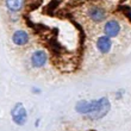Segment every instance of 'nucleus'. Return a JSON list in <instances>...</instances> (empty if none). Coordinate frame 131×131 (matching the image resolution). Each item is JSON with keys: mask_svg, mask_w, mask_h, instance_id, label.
I'll return each instance as SVG.
<instances>
[{"mask_svg": "<svg viewBox=\"0 0 131 131\" xmlns=\"http://www.w3.org/2000/svg\"><path fill=\"white\" fill-rule=\"evenodd\" d=\"M104 100V96L103 98H99V99H95V100H80L77 101L76 105H75V111L80 114H84V116L91 117L92 114H94L98 108L100 107L101 103Z\"/></svg>", "mask_w": 131, "mask_h": 131, "instance_id": "obj_1", "label": "nucleus"}, {"mask_svg": "<svg viewBox=\"0 0 131 131\" xmlns=\"http://www.w3.org/2000/svg\"><path fill=\"white\" fill-rule=\"evenodd\" d=\"M11 118L13 120V123L23 126L27 122V112L24 107V105L22 103H17L13 105V107L11 110Z\"/></svg>", "mask_w": 131, "mask_h": 131, "instance_id": "obj_2", "label": "nucleus"}, {"mask_svg": "<svg viewBox=\"0 0 131 131\" xmlns=\"http://www.w3.org/2000/svg\"><path fill=\"white\" fill-rule=\"evenodd\" d=\"M48 62V54L44 50H36L31 54L30 63L34 68H43Z\"/></svg>", "mask_w": 131, "mask_h": 131, "instance_id": "obj_3", "label": "nucleus"}, {"mask_svg": "<svg viewBox=\"0 0 131 131\" xmlns=\"http://www.w3.org/2000/svg\"><path fill=\"white\" fill-rule=\"evenodd\" d=\"M120 32V25L119 23L114 19H111V20H107L104 25V34L105 36H107L110 38H113L116 36L119 35Z\"/></svg>", "mask_w": 131, "mask_h": 131, "instance_id": "obj_4", "label": "nucleus"}, {"mask_svg": "<svg viewBox=\"0 0 131 131\" xmlns=\"http://www.w3.org/2000/svg\"><path fill=\"white\" fill-rule=\"evenodd\" d=\"M11 39L14 45L24 46V45H26L27 43H29V41H30V35L25 30H17L13 32Z\"/></svg>", "mask_w": 131, "mask_h": 131, "instance_id": "obj_5", "label": "nucleus"}, {"mask_svg": "<svg viewBox=\"0 0 131 131\" xmlns=\"http://www.w3.org/2000/svg\"><path fill=\"white\" fill-rule=\"evenodd\" d=\"M87 14H88L89 19L93 20L94 23H101L103 20L106 19V11L99 6H92L87 11Z\"/></svg>", "mask_w": 131, "mask_h": 131, "instance_id": "obj_6", "label": "nucleus"}, {"mask_svg": "<svg viewBox=\"0 0 131 131\" xmlns=\"http://www.w3.org/2000/svg\"><path fill=\"white\" fill-rule=\"evenodd\" d=\"M110 110H111V104H110L107 98L104 96V100L101 103L100 107L98 108V111H96L94 114H92L91 117H88V118L92 120H99V119H101V118H104L108 112H110Z\"/></svg>", "mask_w": 131, "mask_h": 131, "instance_id": "obj_7", "label": "nucleus"}, {"mask_svg": "<svg viewBox=\"0 0 131 131\" xmlns=\"http://www.w3.org/2000/svg\"><path fill=\"white\" fill-rule=\"evenodd\" d=\"M96 49L100 51L101 54H108L112 48V41L107 36H100L96 39Z\"/></svg>", "mask_w": 131, "mask_h": 131, "instance_id": "obj_8", "label": "nucleus"}, {"mask_svg": "<svg viewBox=\"0 0 131 131\" xmlns=\"http://www.w3.org/2000/svg\"><path fill=\"white\" fill-rule=\"evenodd\" d=\"M25 0H5L6 7L11 12H18L24 7Z\"/></svg>", "mask_w": 131, "mask_h": 131, "instance_id": "obj_9", "label": "nucleus"}]
</instances>
